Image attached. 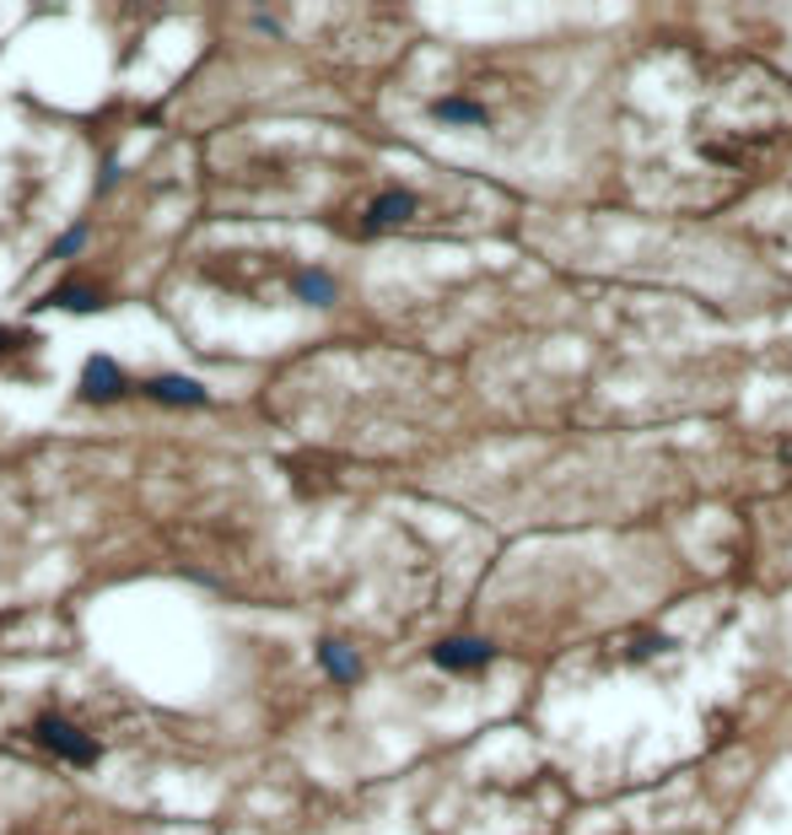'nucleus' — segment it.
Segmentation results:
<instances>
[{
    "instance_id": "1",
    "label": "nucleus",
    "mask_w": 792,
    "mask_h": 835,
    "mask_svg": "<svg viewBox=\"0 0 792 835\" xmlns=\"http://www.w3.org/2000/svg\"><path fill=\"white\" fill-rule=\"evenodd\" d=\"M38 739H44L60 760H70V766H97V755H103L81 728H70L66 717H44V722H38Z\"/></svg>"
},
{
    "instance_id": "8",
    "label": "nucleus",
    "mask_w": 792,
    "mask_h": 835,
    "mask_svg": "<svg viewBox=\"0 0 792 835\" xmlns=\"http://www.w3.org/2000/svg\"><path fill=\"white\" fill-rule=\"evenodd\" d=\"M49 302L55 308H76V313H92V308H103V291L97 286H60Z\"/></svg>"
},
{
    "instance_id": "9",
    "label": "nucleus",
    "mask_w": 792,
    "mask_h": 835,
    "mask_svg": "<svg viewBox=\"0 0 792 835\" xmlns=\"http://www.w3.org/2000/svg\"><path fill=\"white\" fill-rule=\"evenodd\" d=\"M297 291H302L308 302H334V286L324 281V275H302V281H297Z\"/></svg>"
},
{
    "instance_id": "6",
    "label": "nucleus",
    "mask_w": 792,
    "mask_h": 835,
    "mask_svg": "<svg viewBox=\"0 0 792 835\" xmlns=\"http://www.w3.org/2000/svg\"><path fill=\"white\" fill-rule=\"evenodd\" d=\"M319 657H324V668H330L334 679H345V685H351V679L361 674L356 652H351V647H340V642H324V647H319Z\"/></svg>"
},
{
    "instance_id": "2",
    "label": "nucleus",
    "mask_w": 792,
    "mask_h": 835,
    "mask_svg": "<svg viewBox=\"0 0 792 835\" xmlns=\"http://www.w3.org/2000/svg\"><path fill=\"white\" fill-rule=\"evenodd\" d=\"M125 393V373H119V362H108V356H92L87 362V373H81V399H119Z\"/></svg>"
},
{
    "instance_id": "3",
    "label": "nucleus",
    "mask_w": 792,
    "mask_h": 835,
    "mask_svg": "<svg viewBox=\"0 0 792 835\" xmlns=\"http://www.w3.org/2000/svg\"><path fill=\"white\" fill-rule=\"evenodd\" d=\"M146 393H151L157 404H179V410L210 404V393H205L199 384H190V378H151V384H146Z\"/></svg>"
},
{
    "instance_id": "4",
    "label": "nucleus",
    "mask_w": 792,
    "mask_h": 835,
    "mask_svg": "<svg viewBox=\"0 0 792 835\" xmlns=\"http://www.w3.org/2000/svg\"><path fill=\"white\" fill-rule=\"evenodd\" d=\"M410 210H415V194L394 190V194H383V199H372V210H367V227L378 232V227H389V221H404Z\"/></svg>"
},
{
    "instance_id": "5",
    "label": "nucleus",
    "mask_w": 792,
    "mask_h": 835,
    "mask_svg": "<svg viewBox=\"0 0 792 835\" xmlns=\"http://www.w3.org/2000/svg\"><path fill=\"white\" fill-rule=\"evenodd\" d=\"M485 657H491V647L485 642H443L437 647V663H443V668H454V674H459V668H474V663H485Z\"/></svg>"
},
{
    "instance_id": "7",
    "label": "nucleus",
    "mask_w": 792,
    "mask_h": 835,
    "mask_svg": "<svg viewBox=\"0 0 792 835\" xmlns=\"http://www.w3.org/2000/svg\"><path fill=\"white\" fill-rule=\"evenodd\" d=\"M432 114L448 125H485V108H474L469 98H443V103H432Z\"/></svg>"
},
{
    "instance_id": "10",
    "label": "nucleus",
    "mask_w": 792,
    "mask_h": 835,
    "mask_svg": "<svg viewBox=\"0 0 792 835\" xmlns=\"http://www.w3.org/2000/svg\"><path fill=\"white\" fill-rule=\"evenodd\" d=\"M81 243H87V227H76V232H66V238L55 243V254H76Z\"/></svg>"
}]
</instances>
